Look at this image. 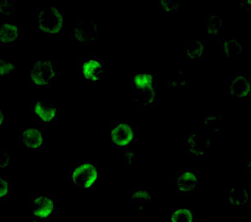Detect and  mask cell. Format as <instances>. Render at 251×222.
I'll return each instance as SVG.
<instances>
[{
  "mask_svg": "<svg viewBox=\"0 0 251 222\" xmlns=\"http://www.w3.org/2000/svg\"><path fill=\"white\" fill-rule=\"evenodd\" d=\"M56 209V200L50 196H36L31 202V213L35 218L50 217Z\"/></svg>",
  "mask_w": 251,
  "mask_h": 222,
  "instance_id": "cell-8",
  "label": "cell"
},
{
  "mask_svg": "<svg viewBox=\"0 0 251 222\" xmlns=\"http://www.w3.org/2000/svg\"><path fill=\"white\" fill-rule=\"evenodd\" d=\"M9 194V183L7 178L0 177V199H4Z\"/></svg>",
  "mask_w": 251,
  "mask_h": 222,
  "instance_id": "cell-23",
  "label": "cell"
},
{
  "mask_svg": "<svg viewBox=\"0 0 251 222\" xmlns=\"http://www.w3.org/2000/svg\"><path fill=\"white\" fill-rule=\"evenodd\" d=\"M198 173L194 170H181L177 176V187L179 192L184 194H194L198 190Z\"/></svg>",
  "mask_w": 251,
  "mask_h": 222,
  "instance_id": "cell-10",
  "label": "cell"
},
{
  "mask_svg": "<svg viewBox=\"0 0 251 222\" xmlns=\"http://www.w3.org/2000/svg\"><path fill=\"white\" fill-rule=\"evenodd\" d=\"M0 15L9 21L12 17L15 18V3L10 1H0Z\"/></svg>",
  "mask_w": 251,
  "mask_h": 222,
  "instance_id": "cell-20",
  "label": "cell"
},
{
  "mask_svg": "<svg viewBox=\"0 0 251 222\" xmlns=\"http://www.w3.org/2000/svg\"><path fill=\"white\" fill-rule=\"evenodd\" d=\"M112 142L118 147H126L133 142L135 131L131 124L127 121H119L112 127Z\"/></svg>",
  "mask_w": 251,
  "mask_h": 222,
  "instance_id": "cell-6",
  "label": "cell"
},
{
  "mask_svg": "<svg viewBox=\"0 0 251 222\" xmlns=\"http://www.w3.org/2000/svg\"><path fill=\"white\" fill-rule=\"evenodd\" d=\"M97 32L96 21H80L72 29V38L82 46H88L95 40Z\"/></svg>",
  "mask_w": 251,
  "mask_h": 222,
  "instance_id": "cell-7",
  "label": "cell"
},
{
  "mask_svg": "<svg viewBox=\"0 0 251 222\" xmlns=\"http://www.w3.org/2000/svg\"><path fill=\"white\" fill-rule=\"evenodd\" d=\"M157 76L142 71L131 79V94L134 100L145 107L155 106L157 100Z\"/></svg>",
  "mask_w": 251,
  "mask_h": 222,
  "instance_id": "cell-1",
  "label": "cell"
},
{
  "mask_svg": "<svg viewBox=\"0 0 251 222\" xmlns=\"http://www.w3.org/2000/svg\"><path fill=\"white\" fill-rule=\"evenodd\" d=\"M198 211L193 209H179L172 216V222H198Z\"/></svg>",
  "mask_w": 251,
  "mask_h": 222,
  "instance_id": "cell-17",
  "label": "cell"
},
{
  "mask_svg": "<svg viewBox=\"0 0 251 222\" xmlns=\"http://www.w3.org/2000/svg\"><path fill=\"white\" fill-rule=\"evenodd\" d=\"M9 165V153L6 150L0 148V167H6Z\"/></svg>",
  "mask_w": 251,
  "mask_h": 222,
  "instance_id": "cell-24",
  "label": "cell"
},
{
  "mask_svg": "<svg viewBox=\"0 0 251 222\" xmlns=\"http://www.w3.org/2000/svg\"><path fill=\"white\" fill-rule=\"evenodd\" d=\"M97 173L96 164L93 163L78 164L72 172V184L74 187H93L97 181Z\"/></svg>",
  "mask_w": 251,
  "mask_h": 222,
  "instance_id": "cell-4",
  "label": "cell"
},
{
  "mask_svg": "<svg viewBox=\"0 0 251 222\" xmlns=\"http://www.w3.org/2000/svg\"><path fill=\"white\" fill-rule=\"evenodd\" d=\"M33 111L44 122L50 123L56 119V109L54 105L50 103L35 101L33 103Z\"/></svg>",
  "mask_w": 251,
  "mask_h": 222,
  "instance_id": "cell-14",
  "label": "cell"
},
{
  "mask_svg": "<svg viewBox=\"0 0 251 222\" xmlns=\"http://www.w3.org/2000/svg\"><path fill=\"white\" fill-rule=\"evenodd\" d=\"M18 133L21 143L25 147L35 149L40 147L43 143V133L38 129H20Z\"/></svg>",
  "mask_w": 251,
  "mask_h": 222,
  "instance_id": "cell-12",
  "label": "cell"
},
{
  "mask_svg": "<svg viewBox=\"0 0 251 222\" xmlns=\"http://www.w3.org/2000/svg\"><path fill=\"white\" fill-rule=\"evenodd\" d=\"M220 49L222 50L226 60H235L241 53H244L245 43L236 40L225 41L221 43Z\"/></svg>",
  "mask_w": 251,
  "mask_h": 222,
  "instance_id": "cell-15",
  "label": "cell"
},
{
  "mask_svg": "<svg viewBox=\"0 0 251 222\" xmlns=\"http://www.w3.org/2000/svg\"><path fill=\"white\" fill-rule=\"evenodd\" d=\"M79 72L87 80H100L103 77L104 67L96 57H90L79 63Z\"/></svg>",
  "mask_w": 251,
  "mask_h": 222,
  "instance_id": "cell-9",
  "label": "cell"
},
{
  "mask_svg": "<svg viewBox=\"0 0 251 222\" xmlns=\"http://www.w3.org/2000/svg\"><path fill=\"white\" fill-rule=\"evenodd\" d=\"M205 44L201 41H194L185 52V58L188 61L201 60L204 57Z\"/></svg>",
  "mask_w": 251,
  "mask_h": 222,
  "instance_id": "cell-16",
  "label": "cell"
},
{
  "mask_svg": "<svg viewBox=\"0 0 251 222\" xmlns=\"http://www.w3.org/2000/svg\"><path fill=\"white\" fill-rule=\"evenodd\" d=\"M132 198L134 201L137 202L138 204L144 203L149 200L151 198V191L147 189H137V190H133Z\"/></svg>",
  "mask_w": 251,
  "mask_h": 222,
  "instance_id": "cell-21",
  "label": "cell"
},
{
  "mask_svg": "<svg viewBox=\"0 0 251 222\" xmlns=\"http://www.w3.org/2000/svg\"><path fill=\"white\" fill-rule=\"evenodd\" d=\"M251 77L248 74H234L226 85L227 93L235 100H248L251 94Z\"/></svg>",
  "mask_w": 251,
  "mask_h": 222,
  "instance_id": "cell-5",
  "label": "cell"
},
{
  "mask_svg": "<svg viewBox=\"0 0 251 222\" xmlns=\"http://www.w3.org/2000/svg\"><path fill=\"white\" fill-rule=\"evenodd\" d=\"M250 194L247 190H228L226 196V206L228 208H242L250 205Z\"/></svg>",
  "mask_w": 251,
  "mask_h": 222,
  "instance_id": "cell-13",
  "label": "cell"
},
{
  "mask_svg": "<svg viewBox=\"0 0 251 222\" xmlns=\"http://www.w3.org/2000/svg\"><path fill=\"white\" fill-rule=\"evenodd\" d=\"M21 37V29L11 21H0V44L12 45Z\"/></svg>",
  "mask_w": 251,
  "mask_h": 222,
  "instance_id": "cell-11",
  "label": "cell"
},
{
  "mask_svg": "<svg viewBox=\"0 0 251 222\" xmlns=\"http://www.w3.org/2000/svg\"><path fill=\"white\" fill-rule=\"evenodd\" d=\"M137 158V152L132 150V151H128V152H126V164H128V165H131L134 164L135 159Z\"/></svg>",
  "mask_w": 251,
  "mask_h": 222,
  "instance_id": "cell-25",
  "label": "cell"
},
{
  "mask_svg": "<svg viewBox=\"0 0 251 222\" xmlns=\"http://www.w3.org/2000/svg\"><path fill=\"white\" fill-rule=\"evenodd\" d=\"M15 70L16 65L15 62L0 56V79H9Z\"/></svg>",
  "mask_w": 251,
  "mask_h": 222,
  "instance_id": "cell-19",
  "label": "cell"
},
{
  "mask_svg": "<svg viewBox=\"0 0 251 222\" xmlns=\"http://www.w3.org/2000/svg\"><path fill=\"white\" fill-rule=\"evenodd\" d=\"M3 119H4V116H3V110L1 109L0 107V126L2 125V123H3Z\"/></svg>",
  "mask_w": 251,
  "mask_h": 222,
  "instance_id": "cell-26",
  "label": "cell"
},
{
  "mask_svg": "<svg viewBox=\"0 0 251 222\" xmlns=\"http://www.w3.org/2000/svg\"><path fill=\"white\" fill-rule=\"evenodd\" d=\"M56 79L55 62L50 59L35 61L31 67V82L35 87H47Z\"/></svg>",
  "mask_w": 251,
  "mask_h": 222,
  "instance_id": "cell-3",
  "label": "cell"
},
{
  "mask_svg": "<svg viewBox=\"0 0 251 222\" xmlns=\"http://www.w3.org/2000/svg\"><path fill=\"white\" fill-rule=\"evenodd\" d=\"M159 9L167 14L175 13L178 9V3L173 0H161L159 1Z\"/></svg>",
  "mask_w": 251,
  "mask_h": 222,
  "instance_id": "cell-22",
  "label": "cell"
},
{
  "mask_svg": "<svg viewBox=\"0 0 251 222\" xmlns=\"http://www.w3.org/2000/svg\"><path fill=\"white\" fill-rule=\"evenodd\" d=\"M38 29L46 33H58L63 29V13L58 7H44L38 9Z\"/></svg>",
  "mask_w": 251,
  "mask_h": 222,
  "instance_id": "cell-2",
  "label": "cell"
},
{
  "mask_svg": "<svg viewBox=\"0 0 251 222\" xmlns=\"http://www.w3.org/2000/svg\"><path fill=\"white\" fill-rule=\"evenodd\" d=\"M224 21L219 15H211L206 23V31L210 35H217L222 30Z\"/></svg>",
  "mask_w": 251,
  "mask_h": 222,
  "instance_id": "cell-18",
  "label": "cell"
}]
</instances>
